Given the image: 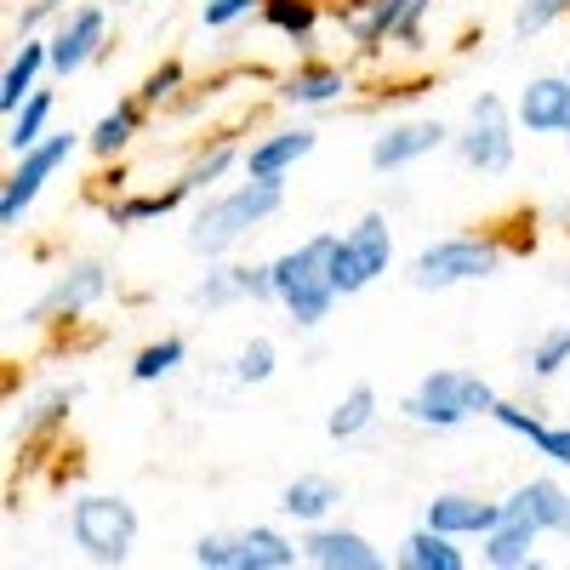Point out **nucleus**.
Here are the masks:
<instances>
[{"label": "nucleus", "mask_w": 570, "mask_h": 570, "mask_svg": "<svg viewBox=\"0 0 570 570\" xmlns=\"http://www.w3.org/2000/svg\"><path fill=\"white\" fill-rule=\"evenodd\" d=\"M279 212H285V183H263V177L223 183V188H212V195H200L183 246L195 257H206V263L228 257V252H240L263 223H274Z\"/></svg>", "instance_id": "f257e3e1"}, {"label": "nucleus", "mask_w": 570, "mask_h": 570, "mask_svg": "<svg viewBox=\"0 0 570 570\" xmlns=\"http://www.w3.org/2000/svg\"><path fill=\"white\" fill-rule=\"evenodd\" d=\"M564 75H570V58H564Z\"/></svg>", "instance_id": "c03bdc74"}, {"label": "nucleus", "mask_w": 570, "mask_h": 570, "mask_svg": "<svg viewBox=\"0 0 570 570\" xmlns=\"http://www.w3.org/2000/svg\"><path fill=\"white\" fill-rule=\"evenodd\" d=\"M394 564L400 570H468V548H462V537H445L434 525H416V531L400 537Z\"/></svg>", "instance_id": "393cba45"}, {"label": "nucleus", "mask_w": 570, "mask_h": 570, "mask_svg": "<svg viewBox=\"0 0 570 570\" xmlns=\"http://www.w3.org/2000/svg\"><path fill=\"white\" fill-rule=\"evenodd\" d=\"M188 200H195V188H188L183 177H171L166 188H131V195H115L104 206V223L109 228H142V223H160V217L183 212Z\"/></svg>", "instance_id": "412c9836"}, {"label": "nucleus", "mask_w": 570, "mask_h": 570, "mask_svg": "<svg viewBox=\"0 0 570 570\" xmlns=\"http://www.w3.org/2000/svg\"><path fill=\"white\" fill-rule=\"evenodd\" d=\"M46 75H52V40L18 35V52L7 58V75H0V115H18L46 86Z\"/></svg>", "instance_id": "6ab92c4d"}, {"label": "nucleus", "mask_w": 570, "mask_h": 570, "mask_svg": "<svg viewBox=\"0 0 570 570\" xmlns=\"http://www.w3.org/2000/svg\"><path fill=\"white\" fill-rule=\"evenodd\" d=\"M52 75L69 80L80 75L86 63H98L104 58V46H109V7H98V0H80V7H69L58 23H52Z\"/></svg>", "instance_id": "ddd939ff"}, {"label": "nucleus", "mask_w": 570, "mask_h": 570, "mask_svg": "<svg viewBox=\"0 0 570 570\" xmlns=\"http://www.w3.org/2000/svg\"><path fill=\"white\" fill-rule=\"evenodd\" d=\"M188 365V343L183 337H155V343H142L126 365V376L137 389H155V383H171V376Z\"/></svg>", "instance_id": "7c9ffc66"}, {"label": "nucleus", "mask_w": 570, "mask_h": 570, "mask_svg": "<svg viewBox=\"0 0 570 570\" xmlns=\"http://www.w3.org/2000/svg\"><path fill=\"white\" fill-rule=\"evenodd\" d=\"M354 98V75L343 63H331V58H303L297 69H285L274 80V104L285 115H325V109H337Z\"/></svg>", "instance_id": "f8f14e48"}, {"label": "nucleus", "mask_w": 570, "mask_h": 570, "mask_svg": "<svg viewBox=\"0 0 570 570\" xmlns=\"http://www.w3.org/2000/svg\"><path fill=\"white\" fill-rule=\"evenodd\" d=\"M548 468H559V473H570V422H548L542 434H537V445H531Z\"/></svg>", "instance_id": "a19ab883"}, {"label": "nucleus", "mask_w": 570, "mask_h": 570, "mask_svg": "<svg viewBox=\"0 0 570 570\" xmlns=\"http://www.w3.org/2000/svg\"><path fill=\"white\" fill-rule=\"evenodd\" d=\"M497 389L485 383L480 371H468V365H434V371H422L416 383L400 394V422L411 428H428V434H456V428L468 422H480L497 411Z\"/></svg>", "instance_id": "f03ea898"}, {"label": "nucleus", "mask_w": 570, "mask_h": 570, "mask_svg": "<svg viewBox=\"0 0 570 570\" xmlns=\"http://www.w3.org/2000/svg\"><path fill=\"white\" fill-rule=\"evenodd\" d=\"M331 246H337V234H308V240L285 246L274 263V292H279V308L297 331H320L331 314H337L343 292L331 285Z\"/></svg>", "instance_id": "7ed1b4c3"}, {"label": "nucleus", "mask_w": 570, "mask_h": 570, "mask_svg": "<svg viewBox=\"0 0 570 570\" xmlns=\"http://www.w3.org/2000/svg\"><path fill=\"white\" fill-rule=\"evenodd\" d=\"M428 12L434 0H331V23L348 35L360 58H376L400 46V52H422L428 46Z\"/></svg>", "instance_id": "39448f33"}, {"label": "nucleus", "mask_w": 570, "mask_h": 570, "mask_svg": "<svg viewBox=\"0 0 570 570\" xmlns=\"http://www.w3.org/2000/svg\"><path fill=\"white\" fill-rule=\"evenodd\" d=\"M285 46H297V52H308L320 23H331V7L325 0H263V12H257Z\"/></svg>", "instance_id": "a878e982"}, {"label": "nucleus", "mask_w": 570, "mask_h": 570, "mask_svg": "<svg viewBox=\"0 0 570 570\" xmlns=\"http://www.w3.org/2000/svg\"><path fill=\"white\" fill-rule=\"evenodd\" d=\"M246 303V292H240V268L234 263H206V274L188 285V308L195 314H228V308H240Z\"/></svg>", "instance_id": "c756f323"}, {"label": "nucleus", "mask_w": 570, "mask_h": 570, "mask_svg": "<svg viewBox=\"0 0 570 570\" xmlns=\"http://www.w3.org/2000/svg\"><path fill=\"white\" fill-rule=\"evenodd\" d=\"M303 542H292L279 525H246L240 531V570H297Z\"/></svg>", "instance_id": "cd10ccee"}, {"label": "nucleus", "mask_w": 570, "mask_h": 570, "mask_svg": "<svg viewBox=\"0 0 570 570\" xmlns=\"http://www.w3.org/2000/svg\"><path fill=\"white\" fill-rule=\"evenodd\" d=\"M570 18V0H519L513 7V40H537V35H548V29H559Z\"/></svg>", "instance_id": "f704fd0d"}, {"label": "nucleus", "mask_w": 570, "mask_h": 570, "mask_svg": "<svg viewBox=\"0 0 570 570\" xmlns=\"http://www.w3.org/2000/svg\"><path fill=\"white\" fill-rule=\"evenodd\" d=\"M137 537H142V519L131 508V497L120 491H80L69 502V542L86 564H131L137 553Z\"/></svg>", "instance_id": "423d86ee"}, {"label": "nucleus", "mask_w": 570, "mask_h": 570, "mask_svg": "<svg viewBox=\"0 0 570 570\" xmlns=\"http://www.w3.org/2000/svg\"><path fill=\"white\" fill-rule=\"evenodd\" d=\"M188 559L200 570H240V531H206Z\"/></svg>", "instance_id": "e433bc0d"}, {"label": "nucleus", "mask_w": 570, "mask_h": 570, "mask_svg": "<svg viewBox=\"0 0 570 570\" xmlns=\"http://www.w3.org/2000/svg\"><path fill=\"white\" fill-rule=\"evenodd\" d=\"M525 371H531V383H559V376L570 371V320H553L525 348Z\"/></svg>", "instance_id": "473e14b6"}, {"label": "nucleus", "mask_w": 570, "mask_h": 570, "mask_svg": "<svg viewBox=\"0 0 570 570\" xmlns=\"http://www.w3.org/2000/svg\"><path fill=\"white\" fill-rule=\"evenodd\" d=\"M320 149V131L308 120H285V126H268L246 142V177H263V183H285L308 155Z\"/></svg>", "instance_id": "4468645a"}, {"label": "nucleus", "mask_w": 570, "mask_h": 570, "mask_svg": "<svg viewBox=\"0 0 570 570\" xmlns=\"http://www.w3.org/2000/svg\"><path fill=\"white\" fill-rule=\"evenodd\" d=\"M240 268V292H246V303H257V308H279V292H274V263H234Z\"/></svg>", "instance_id": "ea45409f"}, {"label": "nucleus", "mask_w": 570, "mask_h": 570, "mask_svg": "<svg viewBox=\"0 0 570 570\" xmlns=\"http://www.w3.org/2000/svg\"><path fill=\"white\" fill-rule=\"evenodd\" d=\"M142 120H149V104H142L137 91H131V98H115V104L98 115V126L86 131V155H91V160H120L131 142L142 137Z\"/></svg>", "instance_id": "5701e85b"}, {"label": "nucleus", "mask_w": 570, "mask_h": 570, "mask_svg": "<svg viewBox=\"0 0 570 570\" xmlns=\"http://www.w3.org/2000/svg\"><path fill=\"white\" fill-rule=\"evenodd\" d=\"M80 149H86V131H46L35 149L12 155V171H7V183H0V228L18 234L23 217L35 212V200L46 195V183H52Z\"/></svg>", "instance_id": "0eeeda50"}, {"label": "nucleus", "mask_w": 570, "mask_h": 570, "mask_svg": "<svg viewBox=\"0 0 570 570\" xmlns=\"http://www.w3.org/2000/svg\"><path fill=\"white\" fill-rule=\"evenodd\" d=\"M513 120L525 137H553L570 142V75H531L513 91Z\"/></svg>", "instance_id": "2eb2a0df"}, {"label": "nucleus", "mask_w": 570, "mask_h": 570, "mask_svg": "<svg viewBox=\"0 0 570 570\" xmlns=\"http://www.w3.org/2000/svg\"><path fill=\"white\" fill-rule=\"evenodd\" d=\"M252 12H263V0H200V29H212V35L240 29Z\"/></svg>", "instance_id": "58836bf2"}, {"label": "nucleus", "mask_w": 570, "mask_h": 570, "mask_svg": "<svg viewBox=\"0 0 570 570\" xmlns=\"http://www.w3.org/2000/svg\"><path fill=\"white\" fill-rule=\"evenodd\" d=\"M389 268H394V223H389V212H360L337 234V246H331V285H337L343 297H360Z\"/></svg>", "instance_id": "1a4fd4ad"}, {"label": "nucleus", "mask_w": 570, "mask_h": 570, "mask_svg": "<svg viewBox=\"0 0 570 570\" xmlns=\"http://www.w3.org/2000/svg\"><path fill=\"white\" fill-rule=\"evenodd\" d=\"M502 263H508V246L485 228L480 234H440V240L411 252L405 279H411V292H462V285L497 279Z\"/></svg>", "instance_id": "20e7f679"}, {"label": "nucleus", "mask_w": 570, "mask_h": 570, "mask_svg": "<svg viewBox=\"0 0 570 570\" xmlns=\"http://www.w3.org/2000/svg\"><path fill=\"white\" fill-rule=\"evenodd\" d=\"M274 371H279V348H274L268 337H246V343H240V354L228 360V376H234L240 389H263Z\"/></svg>", "instance_id": "72a5a7b5"}, {"label": "nucleus", "mask_w": 570, "mask_h": 570, "mask_svg": "<svg viewBox=\"0 0 570 570\" xmlns=\"http://www.w3.org/2000/svg\"><path fill=\"white\" fill-rule=\"evenodd\" d=\"M69 12V0H29L18 12V35H40V23H58Z\"/></svg>", "instance_id": "79ce46f5"}, {"label": "nucleus", "mask_w": 570, "mask_h": 570, "mask_svg": "<svg viewBox=\"0 0 570 570\" xmlns=\"http://www.w3.org/2000/svg\"><path fill=\"white\" fill-rule=\"evenodd\" d=\"M183 86H188V69H183L177 58H166L160 69H149V75H142V86H137V98L149 104V115H160L166 104H177V98H183Z\"/></svg>", "instance_id": "c9c22d12"}, {"label": "nucleus", "mask_w": 570, "mask_h": 570, "mask_svg": "<svg viewBox=\"0 0 570 570\" xmlns=\"http://www.w3.org/2000/svg\"><path fill=\"white\" fill-rule=\"evenodd\" d=\"M80 400H86V383H52V389L29 394V400L12 405V416H7V440H12V445H35V440H46V434H58V428H69V416H75Z\"/></svg>", "instance_id": "f3484780"}, {"label": "nucleus", "mask_w": 570, "mask_h": 570, "mask_svg": "<svg viewBox=\"0 0 570 570\" xmlns=\"http://www.w3.org/2000/svg\"><path fill=\"white\" fill-rule=\"evenodd\" d=\"M376 416H383V400H376V389H371V383H354L337 405L325 411V434L337 440V445H354V440H365L371 428H376Z\"/></svg>", "instance_id": "bb28decb"}, {"label": "nucleus", "mask_w": 570, "mask_h": 570, "mask_svg": "<svg viewBox=\"0 0 570 570\" xmlns=\"http://www.w3.org/2000/svg\"><path fill=\"white\" fill-rule=\"evenodd\" d=\"M109 297V268L98 257H75L52 274V285L23 308V325H58V320H80Z\"/></svg>", "instance_id": "9d476101"}, {"label": "nucleus", "mask_w": 570, "mask_h": 570, "mask_svg": "<svg viewBox=\"0 0 570 570\" xmlns=\"http://www.w3.org/2000/svg\"><path fill=\"white\" fill-rule=\"evenodd\" d=\"M451 137H456V126H445L440 115H411V120H389L383 131L371 137V149H365V166H371L376 177L411 171L416 160H428V155L451 149Z\"/></svg>", "instance_id": "9b49d317"}, {"label": "nucleus", "mask_w": 570, "mask_h": 570, "mask_svg": "<svg viewBox=\"0 0 570 570\" xmlns=\"http://www.w3.org/2000/svg\"><path fill=\"white\" fill-rule=\"evenodd\" d=\"M491 422L502 428V434H513V440H525V445H537V434H542V416H537V405H519V400H497V411H491Z\"/></svg>", "instance_id": "4c0bfd02"}, {"label": "nucleus", "mask_w": 570, "mask_h": 570, "mask_svg": "<svg viewBox=\"0 0 570 570\" xmlns=\"http://www.w3.org/2000/svg\"><path fill=\"white\" fill-rule=\"evenodd\" d=\"M115 7H131V0H115Z\"/></svg>", "instance_id": "37998d69"}, {"label": "nucleus", "mask_w": 570, "mask_h": 570, "mask_svg": "<svg viewBox=\"0 0 570 570\" xmlns=\"http://www.w3.org/2000/svg\"><path fill=\"white\" fill-rule=\"evenodd\" d=\"M240 166H246V142L217 137V142H206V149L188 160L177 177L195 188V200H200V195H212V188H223V177H228V171H240Z\"/></svg>", "instance_id": "c85d7f7f"}, {"label": "nucleus", "mask_w": 570, "mask_h": 570, "mask_svg": "<svg viewBox=\"0 0 570 570\" xmlns=\"http://www.w3.org/2000/svg\"><path fill=\"white\" fill-rule=\"evenodd\" d=\"M502 513L508 508L491 502V497H480V491H434V497L422 502V525H434L445 537H462V542H480Z\"/></svg>", "instance_id": "a211bd4d"}, {"label": "nucleus", "mask_w": 570, "mask_h": 570, "mask_svg": "<svg viewBox=\"0 0 570 570\" xmlns=\"http://www.w3.org/2000/svg\"><path fill=\"white\" fill-rule=\"evenodd\" d=\"M303 564L314 570H383V548H376L365 531L354 525H337V519H325V525H308L303 537Z\"/></svg>", "instance_id": "dca6fc26"}, {"label": "nucleus", "mask_w": 570, "mask_h": 570, "mask_svg": "<svg viewBox=\"0 0 570 570\" xmlns=\"http://www.w3.org/2000/svg\"><path fill=\"white\" fill-rule=\"evenodd\" d=\"M52 115H58V91H46V86H40L18 115H7V137H0V142H7V155L35 149V142H40L46 131H52Z\"/></svg>", "instance_id": "2f4dec72"}, {"label": "nucleus", "mask_w": 570, "mask_h": 570, "mask_svg": "<svg viewBox=\"0 0 570 570\" xmlns=\"http://www.w3.org/2000/svg\"><path fill=\"white\" fill-rule=\"evenodd\" d=\"M502 502H508V513H525L542 537H564L570 542V491L553 480V473H537V480L513 485Z\"/></svg>", "instance_id": "aec40b11"}, {"label": "nucleus", "mask_w": 570, "mask_h": 570, "mask_svg": "<svg viewBox=\"0 0 570 570\" xmlns=\"http://www.w3.org/2000/svg\"><path fill=\"white\" fill-rule=\"evenodd\" d=\"M343 508V485L331 480V473H297L292 485L279 491V513L285 519H297V525H325V519H337Z\"/></svg>", "instance_id": "b1692460"}, {"label": "nucleus", "mask_w": 570, "mask_h": 570, "mask_svg": "<svg viewBox=\"0 0 570 570\" xmlns=\"http://www.w3.org/2000/svg\"><path fill=\"white\" fill-rule=\"evenodd\" d=\"M537 542H542V531L531 525L525 513H502L497 525L480 537V564H491V570H531L537 564Z\"/></svg>", "instance_id": "4be33fe9"}, {"label": "nucleus", "mask_w": 570, "mask_h": 570, "mask_svg": "<svg viewBox=\"0 0 570 570\" xmlns=\"http://www.w3.org/2000/svg\"><path fill=\"white\" fill-rule=\"evenodd\" d=\"M451 155H456L473 177H502V171H513V155H519L513 104H502L497 91H480V98L468 104V120H462L456 137H451Z\"/></svg>", "instance_id": "6e6552de"}]
</instances>
